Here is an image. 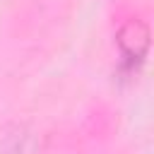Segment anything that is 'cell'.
<instances>
[{"label":"cell","mask_w":154,"mask_h":154,"mask_svg":"<svg viewBox=\"0 0 154 154\" xmlns=\"http://www.w3.org/2000/svg\"><path fill=\"white\" fill-rule=\"evenodd\" d=\"M120 46L128 55H135V58H142L149 48V29L144 22L140 19H130L123 31H120Z\"/></svg>","instance_id":"1"}]
</instances>
